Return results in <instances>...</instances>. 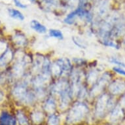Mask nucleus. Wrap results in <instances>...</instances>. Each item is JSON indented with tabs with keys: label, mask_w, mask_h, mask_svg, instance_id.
<instances>
[{
	"label": "nucleus",
	"mask_w": 125,
	"mask_h": 125,
	"mask_svg": "<svg viewBox=\"0 0 125 125\" xmlns=\"http://www.w3.org/2000/svg\"><path fill=\"white\" fill-rule=\"evenodd\" d=\"M12 94L14 98L24 104H31L35 101V94L28 90L26 81L17 84L14 86Z\"/></svg>",
	"instance_id": "1"
},
{
	"label": "nucleus",
	"mask_w": 125,
	"mask_h": 125,
	"mask_svg": "<svg viewBox=\"0 0 125 125\" xmlns=\"http://www.w3.org/2000/svg\"><path fill=\"white\" fill-rule=\"evenodd\" d=\"M88 113V107L85 104L78 102L72 107L67 116V122L76 123L80 122Z\"/></svg>",
	"instance_id": "2"
},
{
	"label": "nucleus",
	"mask_w": 125,
	"mask_h": 125,
	"mask_svg": "<svg viewBox=\"0 0 125 125\" xmlns=\"http://www.w3.org/2000/svg\"><path fill=\"white\" fill-rule=\"evenodd\" d=\"M114 102L108 94H102L98 98L96 105V115L98 117L104 115L106 111H109L114 108Z\"/></svg>",
	"instance_id": "3"
},
{
	"label": "nucleus",
	"mask_w": 125,
	"mask_h": 125,
	"mask_svg": "<svg viewBox=\"0 0 125 125\" xmlns=\"http://www.w3.org/2000/svg\"><path fill=\"white\" fill-rule=\"evenodd\" d=\"M109 80H110V75L108 73L104 74L102 77H101L100 79L98 81V82L96 83V84H94V88L91 92V95L94 96L95 95L98 94L99 93H100L104 87L105 86Z\"/></svg>",
	"instance_id": "4"
},
{
	"label": "nucleus",
	"mask_w": 125,
	"mask_h": 125,
	"mask_svg": "<svg viewBox=\"0 0 125 125\" xmlns=\"http://www.w3.org/2000/svg\"><path fill=\"white\" fill-rule=\"evenodd\" d=\"M109 90L113 94H121L125 91V81L116 80L109 85Z\"/></svg>",
	"instance_id": "5"
},
{
	"label": "nucleus",
	"mask_w": 125,
	"mask_h": 125,
	"mask_svg": "<svg viewBox=\"0 0 125 125\" xmlns=\"http://www.w3.org/2000/svg\"><path fill=\"white\" fill-rule=\"evenodd\" d=\"M110 8V2L109 0H101L96 7L97 16L99 18H104L108 13Z\"/></svg>",
	"instance_id": "6"
},
{
	"label": "nucleus",
	"mask_w": 125,
	"mask_h": 125,
	"mask_svg": "<svg viewBox=\"0 0 125 125\" xmlns=\"http://www.w3.org/2000/svg\"><path fill=\"white\" fill-rule=\"evenodd\" d=\"M17 119L6 111L0 115V125H16Z\"/></svg>",
	"instance_id": "7"
},
{
	"label": "nucleus",
	"mask_w": 125,
	"mask_h": 125,
	"mask_svg": "<svg viewBox=\"0 0 125 125\" xmlns=\"http://www.w3.org/2000/svg\"><path fill=\"white\" fill-rule=\"evenodd\" d=\"M70 88V86L68 84V83L65 80L60 81L56 84L53 86L52 88V92L54 94H57L60 95L63 92L68 90Z\"/></svg>",
	"instance_id": "8"
},
{
	"label": "nucleus",
	"mask_w": 125,
	"mask_h": 125,
	"mask_svg": "<svg viewBox=\"0 0 125 125\" xmlns=\"http://www.w3.org/2000/svg\"><path fill=\"white\" fill-rule=\"evenodd\" d=\"M12 41L15 45L21 47H23L27 45L26 37L21 32H17L15 33L12 36Z\"/></svg>",
	"instance_id": "9"
},
{
	"label": "nucleus",
	"mask_w": 125,
	"mask_h": 125,
	"mask_svg": "<svg viewBox=\"0 0 125 125\" xmlns=\"http://www.w3.org/2000/svg\"><path fill=\"white\" fill-rule=\"evenodd\" d=\"M123 116V112L121 106L116 105L114 108L111 110V115H110V120L113 123H116L119 119H121Z\"/></svg>",
	"instance_id": "10"
},
{
	"label": "nucleus",
	"mask_w": 125,
	"mask_h": 125,
	"mask_svg": "<svg viewBox=\"0 0 125 125\" xmlns=\"http://www.w3.org/2000/svg\"><path fill=\"white\" fill-rule=\"evenodd\" d=\"M51 73L52 74L54 77H60L61 76L62 74L64 73V71L62 69L61 64H60V62L58 60L53 63L51 66Z\"/></svg>",
	"instance_id": "11"
},
{
	"label": "nucleus",
	"mask_w": 125,
	"mask_h": 125,
	"mask_svg": "<svg viewBox=\"0 0 125 125\" xmlns=\"http://www.w3.org/2000/svg\"><path fill=\"white\" fill-rule=\"evenodd\" d=\"M56 107V105L55 101L52 98H48L44 104L45 110L47 113H51V115L53 114L54 112L55 111Z\"/></svg>",
	"instance_id": "12"
},
{
	"label": "nucleus",
	"mask_w": 125,
	"mask_h": 125,
	"mask_svg": "<svg viewBox=\"0 0 125 125\" xmlns=\"http://www.w3.org/2000/svg\"><path fill=\"white\" fill-rule=\"evenodd\" d=\"M30 26L33 30L39 33H45L47 31L46 27L35 20H33L31 22Z\"/></svg>",
	"instance_id": "13"
},
{
	"label": "nucleus",
	"mask_w": 125,
	"mask_h": 125,
	"mask_svg": "<svg viewBox=\"0 0 125 125\" xmlns=\"http://www.w3.org/2000/svg\"><path fill=\"white\" fill-rule=\"evenodd\" d=\"M79 8H77L68 14V16L66 17V19H64V22L68 24H73L76 19L79 17Z\"/></svg>",
	"instance_id": "14"
},
{
	"label": "nucleus",
	"mask_w": 125,
	"mask_h": 125,
	"mask_svg": "<svg viewBox=\"0 0 125 125\" xmlns=\"http://www.w3.org/2000/svg\"><path fill=\"white\" fill-rule=\"evenodd\" d=\"M17 120L20 125H29V121L24 113L21 110H18L16 113Z\"/></svg>",
	"instance_id": "15"
},
{
	"label": "nucleus",
	"mask_w": 125,
	"mask_h": 125,
	"mask_svg": "<svg viewBox=\"0 0 125 125\" xmlns=\"http://www.w3.org/2000/svg\"><path fill=\"white\" fill-rule=\"evenodd\" d=\"M9 14L10 15V17L14 19L19 20V21H22L24 20V16L21 11L17 10V9H8Z\"/></svg>",
	"instance_id": "16"
},
{
	"label": "nucleus",
	"mask_w": 125,
	"mask_h": 125,
	"mask_svg": "<svg viewBox=\"0 0 125 125\" xmlns=\"http://www.w3.org/2000/svg\"><path fill=\"white\" fill-rule=\"evenodd\" d=\"M60 64H61L64 73H68L71 71L72 69V65L70 63V60L67 58H62V59L58 60Z\"/></svg>",
	"instance_id": "17"
},
{
	"label": "nucleus",
	"mask_w": 125,
	"mask_h": 125,
	"mask_svg": "<svg viewBox=\"0 0 125 125\" xmlns=\"http://www.w3.org/2000/svg\"><path fill=\"white\" fill-rule=\"evenodd\" d=\"M31 120L35 124H39L41 123L43 121L44 119V116L43 114L40 111H34L31 113Z\"/></svg>",
	"instance_id": "18"
},
{
	"label": "nucleus",
	"mask_w": 125,
	"mask_h": 125,
	"mask_svg": "<svg viewBox=\"0 0 125 125\" xmlns=\"http://www.w3.org/2000/svg\"><path fill=\"white\" fill-rule=\"evenodd\" d=\"M98 73L96 71H92L89 73L88 77V82L90 84H96V81L98 80Z\"/></svg>",
	"instance_id": "19"
},
{
	"label": "nucleus",
	"mask_w": 125,
	"mask_h": 125,
	"mask_svg": "<svg viewBox=\"0 0 125 125\" xmlns=\"http://www.w3.org/2000/svg\"><path fill=\"white\" fill-rule=\"evenodd\" d=\"M49 35L51 36V37H54V38H56V39H64V35H63V33H62L60 31L58 30H54V29L50 30Z\"/></svg>",
	"instance_id": "20"
},
{
	"label": "nucleus",
	"mask_w": 125,
	"mask_h": 125,
	"mask_svg": "<svg viewBox=\"0 0 125 125\" xmlns=\"http://www.w3.org/2000/svg\"><path fill=\"white\" fill-rule=\"evenodd\" d=\"M48 124L49 125H59L60 119L58 116L54 114H51L48 119Z\"/></svg>",
	"instance_id": "21"
},
{
	"label": "nucleus",
	"mask_w": 125,
	"mask_h": 125,
	"mask_svg": "<svg viewBox=\"0 0 125 125\" xmlns=\"http://www.w3.org/2000/svg\"><path fill=\"white\" fill-rule=\"evenodd\" d=\"M73 41L74 43L77 46H78L79 47L81 48H85L86 47V45H84V41H83L82 39L77 37H73L72 38Z\"/></svg>",
	"instance_id": "22"
},
{
	"label": "nucleus",
	"mask_w": 125,
	"mask_h": 125,
	"mask_svg": "<svg viewBox=\"0 0 125 125\" xmlns=\"http://www.w3.org/2000/svg\"><path fill=\"white\" fill-rule=\"evenodd\" d=\"M110 62L112 64H116V65L119 66L121 68H125V64H124L123 62L120 61V60H119L117 58H111V59H110Z\"/></svg>",
	"instance_id": "23"
},
{
	"label": "nucleus",
	"mask_w": 125,
	"mask_h": 125,
	"mask_svg": "<svg viewBox=\"0 0 125 125\" xmlns=\"http://www.w3.org/2000/svg\"><path fill=\"white\" fill-rule=\"evenodd\" d=\"M113 70L115 72H116L117 73L120 74L121 75L125 76V70H123V68H121V67H114L113 68Z\"/></svg>",
	"instance_id": "24"
},
{
	"label": "nucleus",
	"mask_w": 125,
	"mask_h": 125,
	"mask_svg": "<svg viewBox=\"0 0 125 125\" xmlns=\"http://www.w3.org/2000/svg\"><path fill=\"white\" fill-rule=\"evenodd\" d=\"M13 1H14L15 5L17 7H19V8L26 9L27 7V6L26 5L23 4L22 3H21L19 0H13Z\"/></svg>",
	"instance_id": "25"
},
{
	"label": "nucleus",
	"mask_w": 125,
	"mask_h": 125,
	"mask_svg": "<svg viewBox=\"0 0 125 125\" xmlns=\"http://www.w3.org/2000/svg\"><path fill=\"white\" fill-rule=\"evenodd\" d=\"M3 98H4V94L1 90H0V102H1L3 100Z\"/></svg>",
	"instance_id": "26"
},
{
	"label": "nucleus",
	"mask_w": 125,
	"mask_h": 125,
	"mask_svg": "<svg viewBox=\"0 0 125 125\" xmlns=\"http://www.w3.org/2000/svg\"><path fill=\"white\" fill-rule=\"evenodd\" d=\"M30 1H32V2H33V1H35V0H30Z\"/></svg>",
	"instance_id": "27"
},
{
	"label": "nucleus",
	"mask_w": 125,
	"mask_h": 125,
	"mask_svg": "<svg viewBox=\"0 0 125 125\" xmlns=\"http://www.w3.org/2000/svg\"><path fill=\"white\" fill-rule=\"evenodd\" d=\"M119 1H125V0H119Z\"/></svg>",
	"instance_id": "28"
},
{
	"label": "nucleus",
	"mask_w": 125,
	"mask_h": 125,
	"mask_svg": "<svg viewBox=\"0 0 125 125\" xmlns=\"http://www.w3.org/2000/svg\"></svg>",
	"instance_id": "29"
}]
</instances>
